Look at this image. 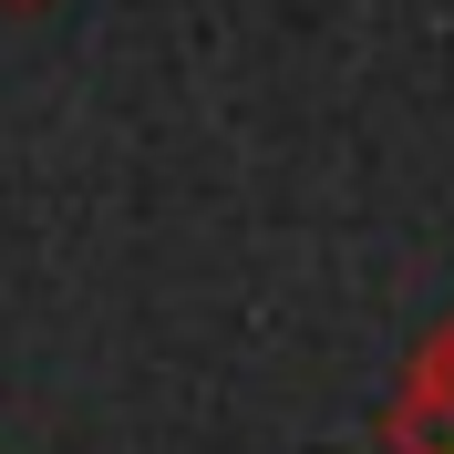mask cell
<instances>
[{
  "instance_id": "6da1fadb",
  "label": "cell",
  "mask_w": 454,
  "mask_h": 454,
  "mask_svg": "<svg viewBox=\"0 0 454 454\" xmlns=\"http://www.w3.org/2000/svg\"><path fill=\"white\" fill-rule=\"evenodd\" d=\"M382 444H393V454H454V320L424 340V351H413V372H403V393H393Z\"/></svg>"
}]
</instances>
